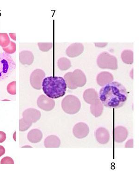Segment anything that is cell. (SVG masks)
<instances>
[{
	"instance_id": "cell-1",
	"label": "cell",
	"mask_w": 139,
	"mask_h": 196,
	"mask_svg": "<svg viewBox=\"0 0 139 196\" xmlns=\"http://www.w3.org/2000/svg\"><path fill=\"white\" fill-rule=\"evenodd\" d=\"M127 90L124 85L117 82H112L104 85L99 92V98L105 106L119 108L126 102Z\"/></svg>"
},
{
	"instance_id": "cell-2",
	"label": "cell",
	"mask_w": 139,
	"mask_h": 196,
	"mask_svg": "<svg viewBox=\"0 0 139 196\" xmlns=\"http://www.w3.org/2000/svg\"><path fill=\"white\" fill-rule=\"evenodd\" d=\"M42 87L46 95L53 99L64 95L67 91V85L63 77L49 76L43 79Z\"/></svg>"
},
{
	"instance_id": "cell-3",
	"label": "cell",
	"mask_w": 139,
	"mask_h": 196,
	"mask_svg": "<svg viewBox=\"0 0 139 196\" xmlns=\"http://www.w3.org/2000/svg\"><path fill=\"white\" fill-rule=\"evenodd\" d=\"M16 67V62L9 54L0 53V82L11 74Z\"/></svg>"
},
{
	"instance_id": "cell-4",
	"label": "cell",
	"mask_w": 139,
	"mask_h": 196,
	"mask_svg": "<svg viewBox=\"0 0 139 196\" xmlns=\"http://www.w3.org/2000/svg\"><path fill=\"white\" fill-rule=\"evenodd\" d=\"M65 80L70 88L82 87L86 83V77L83 72L79 69L75 70L73 73H68L64 76Z\"/></svg>"
},
{
	"instance_id": "cell-5",
	"label": "cell",
	"mask_w": 139,
	"mask_h": 196,
	"mask_svg": "<svg viewBox=\"0 0 139 196\" xmlns=\"http://www.w3.org/2000/svg\"><path fill=\"white\" fill-rule=\"evenodd\" d=\"M97 64L101 68L117 69L116 58L107 52H103L98 57Z\"/></svg>"
},
{
	"instance_id": "cell-6",
	"label": "cell",
	"mask_w": 139,
	"mask_h": 196,
	"mask_svg": "<svg viewBox=\"0 0 139 196\" xmlns=\"http://www.w3.org/2000/svg\"><path fill=\"white\" fill-rule=\"evenodd\" d=\"M62 107L65 112L69 114H75L79 110L80 103L77 98L69 96H66L62 101Z\"/></svg>"
},
{
	"instance_id": "cell-7",
	"label": "cell",
	"mask_w": 139,
	"mask_h": 196,
	"mask_svg": "<svg viewBox=\"0 0 139 196\" xmlns=\"http://www.w3.org/2000/svg\"><path fill=\"white\" fill-rule=\"evenodd\" d=\"M45 76V73L42 69L34 70L30 76V83L32 87L36 90H41L42 83Z\"/></svg>"
},
{
	"instance_id": "cell-8",
	"label": "cell",
	"mask_w": 139,
	"mask_h": 196,
	"mask_svg": "<svg viewBox=\"0 0 139 196\" xmlns=\"http://www.w3.org/2000/svg\"><path fill=\"white\" fill-rule=\"evenodd\" d=\"M37 103L39 108L45 111H50L53 110L55 104L53 99L50 98L43 95L39 97Z\"/></svg>"
},
{
	"instance_id": "cell-9",
	"label": "cell",
	"mask_w": 139,
	"mask_h": 196,
	"mask_svg": "<svg viewBox=\"0 0 139 196\" xmlns=\"http://www.w3.org/2000/svg\"><path fill=\"white\" fill-rule=\"evenodd\" d=\"M22 115L23 118L33 123L36 122L40 119L41 114L40 111L36 109L30 108L24 110Z\"/></svg>"
},
{
	"instance_id": "cell-10",
	"label": "cell",
	"mask_w": 139,
	"mask_h": 196,
	"mask_svg": "<svg viewBox=\"0 0 139 196\" xmlns=\"http://www.w3.org/2000/svg\"><path fill=\"white\" fill-rule=\"evenodd\" d=\"M34 60V54L31 51L23 50L20 53L19 61L22 64L30 65L33 64Z\"/></svg>"
},
{
	"instance_id": "cell-11",
	"label": "cell",
	"mask_w": 139,
	"mask_h": 196,
	"mask_svg": "<svg viewBox=\"0 0 139 196\" xmlns=\"http://www.w3.org/2000/svg\"><path fill=\"white\" fill-rule=\"evenodd\" d=\"M114 78L113 75L108 72H102L98 75L97 77L98 84L102 86L112 82Z\"/></svg>"
},
{
	"instance_id": "cell-12",
	"label": "cell",
	"mask_w": 139,
	"mask_h": 196,
	"mask_svg": "<svg viewBox=\"0 0 139 196\" xmlns=\"http://www.w3.org/2000/svg\"><path fill=\"white\" fill-rule=\"evenodd\" d=\"M42 132L38 129H32L28 134V139L32 143H38L42 140Z\"/></svg>"
},
{
	"instance_id": "cell-13",
	"label": "cell",
	"mask_w": 139,
	"mask_h": 196,
	"mask_svg": "<svg viewBox=\"0 0 139 196\" xmlns=\"http://www.w3.org/2000/svg\"><path fill=\"white\" fill-rule=\"evenodd\" d=\"M44 145L46 147H58L60 145V140L55 136H50L46 138Z\"/></svg>"
},
{
	"instance_id": "cell-14",
	"label": "cell",
	"mask_w": 139,
	"mask_h": 196,
	"mask_svg": "<svg viewBox=\"0 0 139 196\" xmlns=\"http://www.w3.org/2000/svg\"><path fill=\"white\" fill-rule=\"evenodd\" d=\"M58 66L61 70H66L71 66L70 61L67 58H60L58 62Z\"/></svg>"
},
{
	"instance_id": "cell-15",
	"label": "cell",
	"mask_w": 139,
	"mask_h": 196,
	"mask_svg": "<svg viewBox=\"0 0 139 196\" xmlns=\"http://www.w3.org/2000/svg\"><path fill=\"white\" fill-rule=\"evenodd\" d=\"M121 57L123 62L126 64H131L133 62V58H130L133 57V53L132 51L127 50L123 51Z\"/></svg>"
},
{
	"instance_id": "cell-16",
	"label": "cell",
	"mask_w": 139,
	"mask_h": 196,
	"mask_svg": "<svg viewBox=\"0 0 139 196\" xmlns=\"http://www.w3.org/2000/svg\"><path fill=\"white\" fill-rule=\"evenodd\" d=\"M10 40L7 33H0V46L5 48L10 44Z\"/></svg>"
},
{
	"instance_id": "cell-17",
	"label": "cell",
	"mask_w": 139,
	"mask_h": 196,
	"mask_svg": "<svg viewBox=\"0 0 139 196\" xmlns=\"http://www.w3.org/2000/svg\"><path fill=\"white\" fill-rule=\"evenodd\" d=\"M32 122L28 121L24 118L20 119L19 121V130L20 132H25L32 125Z\"/></svg>"
},
{
	"instance_id": "cell-18",
	"label": "cell",
	"mask_w": 139,
	"mask_h": 196,
	"mask_svg": "<svg viewBox=\"0 0 139 196\" xmlns=\"http://www.w3.org/2000/svg\"><path fill=\"white\" fill-rule=\"evenodd\" d=\"M2 50L8 54H14L16 51V44L12 41H10L9 45L5 48H2Z\"/></svg>"
},
{
	"instance_id": "cell-19",
	"label": "cell",
	"mask_w": 139,
	"mask_h": 196,
	"mask_svg": "<svg viewBox=\"0 0 139 196\" xmlns=\"http://www.w3.org/2000/svg\"><path fill=\"white\" fill-rule=\"evenodd\" d=\"M7 91L12 95L16 94V82L13 81L9 83L7 87Z\"/></svg>"
},
{
	"instance_id": "cell-20",
	"label": "cell",
	"mask_w": 139,
	"mask_h": 196,
	"mask_svg": "<svg viewBox=\"0 0 139 196\" xmlns=\"http://www.w3.org/2000/svg\"><path fill=\"white\" fill-rule=\"evenodd\" d=\"M39 47L40 50L44 52H47L52 48L53 44L51 43H38Z\"/></svg>"
},
{
	"instance_id": "cell-21",
	"label": "cell",
	"mask_w": 139,
	"mask_h": 196,
	"mask_svg": "<svg viewBox=\"0 0 139 196\" xmlns=\"http://www.w3.org/2000/svg\"><path fill=\"white\" fill-rule=\"evenodd\" d=\"M1 164H14V160L11 158L9 156H6L1 159Z\"/></svg>"
},
{
	"instance_id": "cell-22",
	"label": "cell",
	"mask_w": 139,
	"mask_h": 196,
	"mask_svg": "<svg viewBox=\"0 0 139 196\" xmlns=\"http://www.w3.org/2000/svg\"><path fill=\"white\" fill-rule=\"evenodd\" d=\"M6 139V134L2 131H0V143H3Z\"/></svg>"
},
{
	"instance_id": "cell-23",
	"label": "cell",
	"mask_w": 139,
	"mask_h": 196,
	"mask_svg": "<svg viewBox=\"0 0 139 196\" xmlns=\"http://www.w3.org/2000/svg\"><path fill=\"white\" fill-rule=\"evenodd\" d=\"M5 153V149L3 146L0 145V157L4 155Z\"/></svg>"
},
{
	"instance_id": "cell-24",
	"label": "cell",
	"mask_w": 139,
	"mask_h": 196,
	"mask_svg": "<svg viewBox=\"0 0 139 196\" xmlns=\"http://www.w3.org/2000/svg\"><path fill=\"white\" fill-rule=\"evenodd\" d=\"M10 38L14 41H16V33H9Z\"/></svg>"
},
{
	"instance_id": "cell-25",
	"label": "cell",
	"mask_w": 139,
	"mask_h": 196,
	"mask_svg": "<svg viewBox=\"0 0 139 196\" xmlns=\"http://www.w3.org/2000/svg\"><path fill=\"white\" fill-rule=\"evenodd\" d=\"M16 133L15 132L14 134V139L15 141H16Z\"/></svg>"
}]
</instances>
